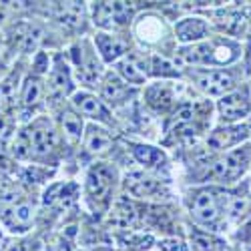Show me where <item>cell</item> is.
Here are the masks:
<instances>
[{
	"mask_svg": "<svg viewBox=\"0 0 251 251\" xmlns=\"http://www.w3.org/2000/svg\"><path fill=\"white\" fill-rule=\"evenodd\" d=\"M249 157H251V147H243V149H235L231 153H227L219 163L213 165L211 175L219 181H233L247 169Z\"/></svg>",
	"mask_w": 251,
	"mask_h": 251,
	"instance_id": "1",
	"label": "cell"
},
{
	"mask_svg": "<svg viewBox=\"0 0 251 251\" xmlns=\"http://www.w3.org/2000/svg\"><path fill=\"white\" fill-rule=\"evenodd\" d=\"M131 18V8L125 2H99L95 6V23L104 28H117L127 25Z\"/></svg>",
	"mask_w": 251,
	"mask_h": 251,
	"instance_id": "2",
	"label": "cell"
},
{
	"mask_svg": "<svg viewBox=\"0 0 251 251\" xmlns=\"http://www.w3.org/2000/svg\"><path fill=\"white\" fill-rule=\"evenodd\" d=\"M191 215L203 223V225H213L219 219V203L215 197V191H199L191 201Z\"/></svg>",
	"mask_w": 251,
	"mask_h": 251,
	"instance_id": "3",
	"label": "cell"
},
{
	"mask_svg": "<svg viewBox=\"0 0 251 251\" xmlns=\"http://www.w3.org/2000/svg\"><path fill=\"white\" fill-rule=\"evenodd\" d=\"M113 171L109 169V167H104V165H99L95 167V169H91L89 173V195L93 201L104 205L111 195V189H113Z\"/></svg>",
	"mask_w": 251,
	"mask_h": 251,
	"instance_id": "4",
	"label": "cell"
},
{
	"mask_svg": "<svg viewBox=\"0 0 251 251\" xmlns=\"http://www.w3.org/2000/svg\"><path fill=\"white\" fill-rule=\"evenodd\" d=\"M197 80V87L201 91H205L207 95H213V97H221L227 91L233 89V78L229 73L223 71H213V73H201L195 76Z\"/></svg>",
	"mask_w": 251,
	"mask_h": 251,
	"instance_id": "5",
	"label": "cell"
},
{
	"mask_svg": "<svg viewBox=\"0 0 251 251\" xmlns=\"http://www.w3.org/2000/svg\"><path fill=\"white\" fill-rule=\"evenodd\" d=\"M219 111L223 115V119L227 121H237L249 115L251 111V102L247 99L245 93H231V95H225L219 100Z\"/></svg>",
	"mask_w": 251,
	"mask_h": 251,
	"instance_id": "6",
	"label": "cell"
},
{
	"mask_svg": "<svg viewBox=\"0 0 251 251\" xmlns=\"http://www.w3.org/2000/svg\"><path fill=\"white\" fill-rule=\"evenodd\" d=\"M127 189L135 197H153V195H161L163 193L161 183L157 179H153V177L143 175V173L127 175Z\"/></svg>",
	"mask_w": 251,
	"mask_h": 251,
	"instance_id": "7",
	"label": "cell"
},
{
	"mask_svg": "<svg viewBox=\"0 0 251 251\" xmlns=\"http://www.w3.org/2000/svg\"><path fill=\"white\" fill-rule=\"evenodd\" d=\"M75 107L82 113V115H89L93 119H100V121H109V113L107 109L100 104V100L93 95L87 93H76L75 95Z\"/></svg>",
	"mask_w": 251,
	"mask_h": 251,
	"instance_id": "8",
	"label": "cell"
},
{
	"mask_svg": "<svg viewBox=\"0 0 251 251\" xmlns=\"http://www.w3.org/2000/svg\"><path fill=\"white\" fill-rule=\"evenodd\" d=\"M247 137V131L243 127H235V129H219L209 137V145L213 149H227L235 145L237 141H243Z\"/></svg>",
	"mask_w": 251,
	"mask_h": 251,
	"instance_id": "9",
	"label": "cell"
},
{
	"mask_svg": "<svg viewBox=\"0 0 251 251\" xmlns=\"http://www.w3.org/2000/svg\"><path fill=\"white\" fill-rule=\"evenodd\" d=\"M54 147V133L47 129H34L28 137V149L32 155H47Z\"/></svg>",
	"mask_w": 251,
	"mask_h": 251,
	"instance_id": "10",
	"label": "cell"
},
{
	"mask_svg": "<svg viewBox=\"0 0 251 251\" xmlns=\"http://www.w3.org/2000/svg\"><path fill=\"white\" fill-rule=\"evenodd\" d=\"M205 32H207V25L201 18H187L177 25V38L183 40V43L197 40V38L205 36Z\"/></svg>",
	"mask_w": 251,
	"mask_h": 251,
	"instance_id": "11",
	"label": "cell"
},
{
	"mask_svg": "<svg viewBox=\"0 0 251 251\" xmlns=\"http://www.w3.org/2000/svg\"><path fill=\"white\" fill-rule=\"evenodd\" d=\"M97 47H99L102 58L107 62L117 60L125 52V45L121 43L117 36H109V34H99L97 36Z\"/></svg>",
	"mask_w": 251,
	"mask_h": 251,
	"instance_id": "12",
	"label": "cell"
},
{
	"mask_svg": "<svg viewBox=\"0 0 251 251\" xmlns=\"http://www.w3.org/2000/svg\"><path fill=\"white\" fill-rule=\"evenodd\" d=\"M56 18L62 25L78 26L82 23V6L78 2H58L56 4Z\"/></svg>",
	"mask_w": 251,
	"mask_h": 251,
	"instance_id": "13",
	"label": "cell"
},
{
	"mask_svg": "<svg viewBox=\"0 0 251 251\" xmlns=\"http://www.w3.org/2000/svg\"><path fill=\"white\" fill-rule=\"evenodd\" d=\"M109 147H111V137L104 133L102 129L91 127L89 135H87V149L91 153H104Z\"/></svg>",
	"mask_w": 251,
	"mask_h": 251,
	"instance_id": "14",
	"label": "cell"
},
{
	"mask_svg": "<svg viewBox=\"0 0 251 251\" xmlns=\"http://www.w3.org/2000/svg\"><path fill=\"white\" fill-rule=\"evenodd\" d=\"M147 100H149V104H151L155 111H165V109L171 104L173 95H171V91L167 89V87L157 85V87H151V89H149V93H147Z\"/></svg>",
	"mask_w": 251,
	"mask_h": 251,
	"instance_id": "15",
	"label": "cell"
},
{
	"mask_svg": "<svg viewBox=\"0 0 251 251\" xmlns=\"http://www.w3.org/2000/svg\"><path fill=\"white\" fill-rule=\"evenodd\" d=\"M133 153H135V157H137L139 163L147 165V167H157V165H161L165 161V155L159 149L147 147V145H137V147L133 149Z\"/></svg>",
	"mask_w": 251,
	"mask_h": 251,
	"instance_id": "16",
	"label": "cell"
},
{
	"mask_svg": "<svg viewBox=\"0 0 251 251\" xmlns=\"http://www.w3.org/2000/svg\"><path fill=\"white\" fill-rule=\"evenodd\" d=\"M50 87L54 93L58 95H67L71 91V76H69V69L62 67L60 62L54 67L52 71V76H50Z\"/></svg>",
	"mask_w": 251,
	"mask_h": 251,
	"instance_id": "17",
	"label": "cell"
},
{
	"mask_svg": "<svg viewBox=\"0 0 251 251\" xmlns=\"http://www.w3.org/2000/svg\"><path fill=\"white\" fill-rule=\"evenodd\" d=\"M135 209L133 205H129L127 201H121L117 203V207L113 209V223L119 227H129L135 223Z\"/></svg>",
	"mask_w": 251,
	"mask_h": 251,
	"instance_id": "18",
	"label": "cell"
},
{
	"mask_svg": "<svg viewBox=\"0 0 251 251\" xmlns=\"http://www.w3.org/2000/svg\"><path fill=\"white\" fill-rule=\"evenodd\" d=\"M10 215H12V219L8 223L12 227H26L34 217V209L28 203H23V205H16L10 211Z\"/></svg>",
	"mask_w": 251,
	"mask_h": 251,
	"instance_id": "19",
	"label": "cell"
},
{
	"mask_svg": "<svg viewBox=\"0 0 251 251\" xmlns=\"http://www.w3.org/2000/svg\"><path fill=\"white\" fill-rule=\"evenodd\" d=\"M62 129H65L67 137L71 141L80 139L82 135V121L80 117H76L75 113H62Z\"/></svg>",
	"mask_w": 251,
	"mask_h": 251,
	"instance_id": "20",
	"label": "cell"
},
{
	"mask_svg": "<svg viewBox=\"0 0 251 251\" xmlns=\"http://www.w3.org/2000/svg\"><path fill=\"white\" fill-rule=\"evenodd\" d=\"M125 95H127V85H123L117 76H109L102 87V97L109 100H121Z\"/></svg>",
	"mask_w": 251,
	"mask_h": 251,
	"instance_id": "21",
	"label": "cell"
},
{
	"mask_svg": "<svg viewBox=\"0 0 251 251\" xmlns=\"http://www.w3.org/2000/svg\"><path fill=\"white\" fill-rule=\"evenodd\" d=\"M119 71H121V75L127 78L129 82H143L145 80V73L141 71V67L137 65L135 60H123L121 65H119Z\"/></svg>",
	"mask_w": 251,
	"mask_h": 251,
	"instance_id": "22",
	"label": "cell"
},
{
	"mask_svg": "<svg viewBox=\"0 0 251 251\" xmlns=\"http://www.w3.org/2000/svg\"><path fill=\"white\" fill-rule=\"evenodd\" d=\"M40 97H43V85H40L36 78H30L25 87V93H23L25 104L26 107H34V104L40 100Z\"/></svg>",
	"mask_w": 251,
	"mask_h": 251,
	"instance_id": "23",
	"label": "cell"
},
{
	"mask_svg": "<svg viewBox=\"0 0 251 251\" xmlns=\"http://www.w3.org/2000/svg\"><path fill=\"white\" fill-rule=\"evenodd\" d=\"M40 36H43V30L36 28V26H28L26 32L20 36V40H23V49L25 50H34L36 45H38V40H40Z\"/></svg>",
	"mask_w": 251,
	"mask_h": 251,
	"instance_id": "24",
	"label": "cell"
},
{
	"mask_svg": "<svg viewBox=\"0 0 251 251\" xmlns=\"http://www.w3.org/2000/svg\"><path fill=\"white\" fill-rule=\"evenodd\" d=\"M153 73H155V75H163V76H175V75H177V69H175L167 58L155 56V58H153Z\"/></svg>",
	"mask_w": 251,
	"mask_h": 251,
	"instance_id": "25",
	"label": "cell"
},
{
	"mask_svg": "<svg viewBox=\"0 0 251 251\" xmlns=\"http://www.w3.org/2000/svg\"><path fill=\"white\" fill-rule=\"evenodd\" d=\"M193 245L197 251H217V245H221L219 241H215L213 237L203 235V233H195L193 235Z\"/></svg>",
	"mask_w": 251,
	"mask_h": 251,
	"instance_id": "26",
	"label": "cell"
},
{
	"mask_svg": "<svg viewBox=\"0 0 251 251\" xmlns=\"http://www.w3.org/2000/svg\"><path fill=\"white\" fill-rule=\"evenodd\" d=\"M249 209V199L245 195H237L231 199V205H229V213H231V217H241L243 213H247Z\"/></svg>",
	"mask_w": 251,
	"mask_h": 251,
	"instance_id": "27",
	"label": "cell"
},
{
	"mask_svg": "<svg viewBox=\"0 0 251 251\" xmlns=\"http://www.w3.org/2000/svg\"><path fill=\"white\" fill-rule=\"evenodd\" d=\"M14 89H16L14 78L4 80L2 85H0V102H2V104H8V102L14 99Z\"/></svg>",
	"mask_w": 251,
	"mask_h": 251,
	"instance_id": "28",
	"label": "cell"
},
{
	"mask_svg": "<svg viewBox=\"0 0 251 251\" xmlns=\"http://www.w3.org/2000/svg\"><path fill=\"white\" fill-rule=\"evenodd\" d=\"M159 247H161L163 251H187V247H185L183 241H179V239H163V241L159 243Z\"/></svg>",
	"mask_w": 251,
	"mask_h": 251,
	"instance_id": "29",
	"label": "cell"
},
{
	"mask_svg": "<svg viewBox=\"0 0 251 251\" xmlns=\"http://www.w3.org/2000/svg\"><path fill=\"white\" fill-rule=\"evenodd\" d=\"M6 251H28V247H26L25 243H14V245H10Z\"/></svg>",
	"mask_w": 251,
	"mask_h": 251,
	"instance_id": "30",
	"label": "cell"
},
{
	"mask_svg": "<svg viewBox=\"0 0 251 251\" xmlns=\"http://www.w3.org/2000/svg\"><path fill=\"white\" fill-rule=\"evenodd\" d=\"M4 127H6V121H4V117H2V115H0V133L4 131Z\"/></svg>",
	"mask_w": 251,
	"mask_h": 251,
	"instance_id": "31",
	"label": "cell"
}]
</instances>
